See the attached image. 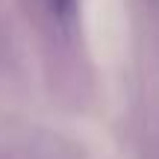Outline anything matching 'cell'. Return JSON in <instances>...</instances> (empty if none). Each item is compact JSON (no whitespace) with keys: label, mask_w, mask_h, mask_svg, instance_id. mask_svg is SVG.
<instances>
[{"label":"cell","mask_w":159,"mask_h":159,"mask_svg":"<svg viewBox=\"0 0 159 159\" xmlns=\"http://www.w3.org/2000/svg\"><path fill=\"white\" fill-rule=\"evenodd\" d=\"M47 35L59 44H74L80 30V0H35Z\"/></svg>","instance_id":"cell-1"}]
</instances>
